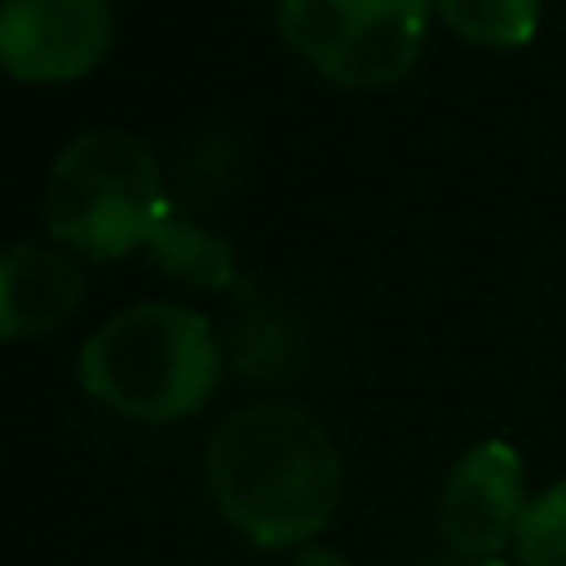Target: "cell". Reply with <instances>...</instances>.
Returning a JSON list of instances; mask_svg holds the SVG:
<instances>
[{"mask_svg":"<svg viewBox=\"0 0 566 566\" xmlns=\"http://www.w3.org/2000/svg\"><path fill=\"white\" fill-rule=\"evenodd\" d=\"M205 478L239 537L254 547H298L328 527L343 462L313 412L293 402H259L209 438Z\"/></svg>","mask_w":566,"mask_h":566,"instance_id":"cell-1","label":"cell"},{"mask_svg":"<svg viewBox=\"0 0 566 566\" xmlns=\"http://www.w3.org/2000/svg\"><path fill=\"white\" fill-rule=\"evenodd\" d=\"M219 338L199 308L135 303L90 333L80 388L135 422H175L209 402L219 382Z\"/></svg>","mask_w":566,"mask_h":566,"instance_id":"cell-2","label":"cell"},{"mask_svg":"<svg viewBox=\"0 0 566 566\" xmlns=\"http://www.w3.org/2000/svg\"><path fill=\"white\" fill-rule=\"evenodd\" d=\"M165 209L159 159L139 135L90 129L50 165L45 229L85 259H125L149 249Z\"/></svg>","mask_w":566,"mask_h":566,"instance_id":"cell-3","label":"cell"},{"mask_svg":"<svg viewBox=\"0 0 566 566\" xmlns=\"http://www.w3.org/2000/svg\"><path fill=\"white\" fill-rule=\"evenodd\" d=\"M432 0H279V30L318 75L348 90L398 85L422 55Z\"/></svg>","mask_w":566,"mask_h":566,"instance_id":"cell-4","label":"cell"},{"mask_svg":"<svg viewBox=\"0 0 566 566\" xmlns=\"http://www.w3.org/2000/svg\"><path fill=\"white\" fill-rule=\"evenodd\" d=\"M105 0H6L0 6V60L25 85L80 80L109 50Z\"/></svg>","mask_w":566,"mask_h":566,"instance_id":"cell-5","label":"cell"},{"mask_svg":"<svg viewBox=\"0 0 566 566\" xmlns=\"http://www.w3.org/2000/svg\"><path fill=\"white\" fill-rule=\"evenodd\" d=\"M527 517L522 497V458L512 442H478L458 458L442 488V542L458 562H497L507 542H517V527Z\"/></svg>","mask_w":566,"mask_h":566,"instance_id":"cell-6","label":"cell"},{"mask_svg":"<svg viewBox=\"0 0 566 566\" xmlns=\"http://www.w3.org/2000/svg\"><path fill=\"white\" fill-rule=\"evenodd\" d=\"M85 298V269L50 244H15L0 259V333L10 343L60 328Z\"/></svg>","mask_w":566,"mask_h":566,"instance_id":"cell-7","label":"cell"},{"mask_svg":"<svg viewBox=\"0 0 566 566\" xmlns=\"http://www.w3.org/2000/svg\"><path fill=\"white\" fill-rule=\"evenodd\" d=\"M149 254L165 274L185 279V283H199V289H234L239 283V269H234V254H229L224 239L205 234L195 219H185L175 205L165 209L159 219L155 239H149Z\"/></svg>","mask_w":566,"mask_h":566,"instance_id":"cell-8","label":"cell"},{"mask_svg":"<svg viewBox=\"0 0 566 566\" xmlns=\"http://www.w3.org/2000/svg\"><path fill=\"white\" fill-rule=\"evenodd\" d=\"M442 25L488 50H522L537 35L542 0H432Z\"/></svg>","mask_w":566,"mask_h":566,"instance_id":"cell-9","label":"cell"},{"mask_svg":"<svg viewBox=\"0 0 566 566\" xmlns=\"http://www.w3.org/2000/svg\"><path fill=\"white\" fill-rule=\"evenodd\" d=\"M522 566H566V482L547 488L527 502V517L517 527Z\"/></svg>","mask_w":566,"mask_h":566,"instance_id":"cell-10","label":"cell"},{"mask_svg":"<svg viewBox=\"0 0 566 566\" xmlns=\"http://www.w3.org/2000/svg\"><path fill=\"white\" fill-rule=\"evenodd\" d=\"M293 566H348V562H343L338 552H328V547H303Z\"/></svg>","mask_w":566,"mask_h":566,"instance_id":"cell-11","label":"cell"},{"mask_svg":"<svg viewBox=\"0 0 566 566\" xmlns=\"http://www.w3.org/2000/svg\"><path fill=\"white\" fill-rule=\"evenodd\" d=\"M458 566H507V562H458Z\"/></svg>","mask_w":566,"mask_h":566,"instance_id":"cell-12","label":"cell"}]
</instances>
